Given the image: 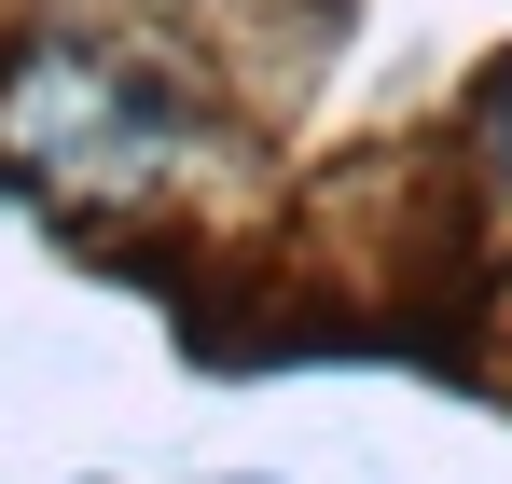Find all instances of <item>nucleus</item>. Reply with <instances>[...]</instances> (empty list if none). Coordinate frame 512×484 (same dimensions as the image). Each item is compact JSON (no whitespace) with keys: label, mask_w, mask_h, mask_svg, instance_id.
Here are the masks:
<instances>
[{"label":"nucleus","mask_w":512,"mask_h":484,"mask_svg":"<svg viewBox=\"0 0 512 484\" xmlns=\"http://www.w3.org/2000/svg\"><path fill=\"white\" fill-rule=\"evenodd\" d=\"M0 139L28 180H56V194H153L180 153V97L153 56H125V42H42L14 97H0Z\"/></svg>","instance_id":"nucleus-1"},{"label":"nucleus","mask_w":512,"mask_h":484,"mask_svg":"<svg viewBox=\"0 0 512 484\" xmlns=\"http://www.w3.org/2000/svg\"><path fill=\"white\" fill-rule=\"evenodd\" d=\"M471 166H485V194L512 208V70L485 83V111H471Z\"/></svg>","instance_id":"nucleus-2"},{"label":"nucleus","mask_w":512,"mask_h":484,"mask_svg":"<svg viewBox=\"0 0 512 484\" xmlns=\"http://www.w3.org/2000/svg\"><path fill=\"white\" fill-rule=\"evenodd\" d=\"M236 484H250V471H236Z\"/></svg>","instance_id":"nucleus-3"}]
</instances>
